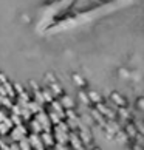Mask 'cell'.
I'll list each match as a JSON object with an SVG mask.
<instances>
[{
    "mask_svg": "<svg viewBox=\"0 0 144 150\" xmlns=\"http://www.w3.org/2000/svg\"><path fill=\"white\" fill-rule=\"evenodd\" d=\"M30 141H31V147H36V149H43V146H40V144H42V139L39 138V133H34V135H31Z\"/></svg>",
    "mask_w": 144,
    "mask_h": 150,
    "instance_id": "obj_2",
    "label": "cell"
},
{
    "mask_svg": "<svg viewBox=\"0 0 144 150\" xmlns=\"http://www.w3.org/2000/svg\"><path fill=\"white\" fill-rule=\"evenodd\" d=\"M88 99H90L92 102H96V104H101L102 102V98L99 96L98 93H95V91H92L90 94H88Z\"/></svg>",
    "mask_w": 144,
    "mask_h": 150,
    "instance_id": "obj_4",
    "label": "cell"
},
{
    "mask_svg": "<svg viewBox=\"0 0 144 150\" xmlns=\"http://www.w3.org/2000/svg\"><path fill=\"white\" fill-rule=\"evenodd\" d=\"M62 107H65V108H68V110H73L74 108V102L71 101V99L68 98V96H62Z\"/></svg>",
    "mask_w": 144,
    "mask_h": 150,
    "instance_id": "obj_3",
    "label": "cell"
},
{
    "mask_svg": "<svg viewBox=\"0 0 144 150\" xmlns=\"http://www.w3.org/2000/svg\"><path fill=\"white\" fill-rule=\"evenodd\" d=\"M74 79L77 81V82H76V84H77V85H79V87H85V85H87V82H85L84 79H81V77H77V76H74Z\"/></svg>",
    "mask_w": 144,
    "mask_h": 150,
    "instance_id": "obj_6",
    "label": "cell"
},
{
    "mask_svg": "<svg viewBox=\"0 0 144 150\" xmlns=\"http://www.w3.org/2000/svg\"><path fill=\"white\" fill-rule=\"evenodd\" d=\"M40 139H42V144H43V147H53L54 144H56V138H54L50 132H43L42 133V136H40Z\"/></svg>",
    "mask_w": 144,
    "mask_h": 150,
    "instance_id": "obj_1",
    "label": "cell"
},
{
    "mask_svg": "<svg viewBox=\"0 0 144 150\" xmlns=\"http://www.w3.org/2000/svg\"><path fill=\"white\" fill-rule=\"evenodd\" d=\"M112 98H113V101H115L116 104H119V105H121V107H126V105H127V101H126V99H124V98H121V96L118 98V94H116V93H113V96H112Z\"/></svg>",
    "mask_w": 144,
    "mask_h": 150,
    "instance_id": "obj_5",
    "label": "cell"
}]
</instances>
